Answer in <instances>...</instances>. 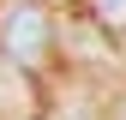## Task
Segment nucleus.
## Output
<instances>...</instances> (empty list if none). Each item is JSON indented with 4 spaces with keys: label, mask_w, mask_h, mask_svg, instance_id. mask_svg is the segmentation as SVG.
Returning <instances> with one entry per match:
<instances>
[{
    "label": "nucleus",
    "mask_w": 126,
    "mask_h": 120,
    "mask_svg": "<svg viewBox=\"0 0 126 120\" xmlns=\"http://www.w3.org/2000/svg\"><path fill=\"white\" fill-rule=\"evenodd\" d=\"M0 48H6L12 66H42V60H48V48H54V24H48V12H42L36 0L12 6L6 24H0Z\"/></svg>",
    "instance_id": "nucleus-1"
},
{
    "label": "nucleus",
    "mask_w": 126,
    "mask_h": 120,
    "mask_svg": "<svg viewBox=\"0 0 126 120\" xmlns=\"http://www.w3.org/2000/svg\"><path fill=\"white\" fill-rule=\"evenodd\" d=\"M84 18L108 36H126V0H84Z\"/></svg>",
    "instance_id": "nucleus-2"
}]
</instances>
